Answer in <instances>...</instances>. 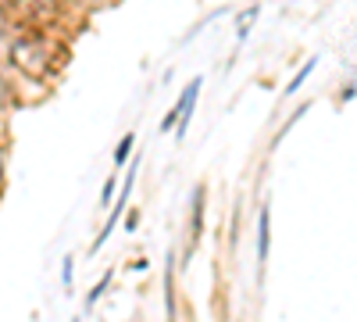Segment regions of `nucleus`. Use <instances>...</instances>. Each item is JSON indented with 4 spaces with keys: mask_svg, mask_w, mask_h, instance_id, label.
<instances>
[{
    "mask_svg": "<svg viewBox=\"0 0 357 322\" xmlns=\"http://www.w3.org/2000/svg\"><path fill=\"white\" fill-rule=\"evenodd\" d=\"M4 104H8V82L0 79V108H4Z\"/></svg>",
    "mask_w": 357,
    "mask_h": 322,
    "instance_id": "nucleus-5",
    "label": "nucleus"
},
{
    "mask_svg": "<svg viewBox=\"0 0 357 322\" xmlns=\"http://www.w3.org/2000/svg\"><path fill=\"white\" fill-rule=\"evenodd\" d=\"M15 4L22 8V11H29V15H50L54 11V0H15Z\"/></svg>",
    "mask_w": 357,
    "mask_h": 322,
    "instance_id": "nucleus-2",
    "label": "nucleus"
},
{
    "mask_svg": "<svg viewBox=\"0 0 357 322\" xmlns=\"http://www.w3.org/2000/svg\"><path fill=\"white\" fill-rule=\"evenodd\" d=\"M11 61L15 68H22L29 79H43L47 75V43L36 36H25L11 47Z\"/></svg>",
    "mask_w": 357,
    "mask_h": 322,
    "instance_id": "nucleus-1",
    "label": "nucleus"
},
{
    "mask_svg": "<svg viewBox=\"0 0 357 322\" xmlns=\"http://www.w3.org/2000/svg\"><path fill=\"white\" fill-rule=\"evenodd\" d=\"M0 36H4V18H0Z\"/></svg>",
    "mask_w": 357,
    "mask_h": 322,
    "instance_id": "nucleus-6",
    "label": "nucleus"
},
{
    "mask_svg": "<svg viewBox=\"0 0 357 322\" xmlns=\"http://www.w3.org/2000/svg\"><path fill=\"white\" fill-rule=\"evenodd\" d=\"M132 151V136H126L122 140V147H118V154H114V161H126V154Z\"/></svg>",
    "mask_w": 357,
    "mask_h": 322,
    "instance_id": "nucleus-4",
    "label": "nucleus"
},
{
    "mask_svg": "<svg viewBox=\"0 0 357 322\" xmlns=\"http://www.w3.org/2000/svg\"><path fill=\"white\" fill-rule=\"evenodd\" d=\"M268 254V215H261V240H257V258L264 261Z\"/></svg>",
    "mask_w": 357,
    "mask_h": 322,
    "instance_id": "nucleus-3",
    "label": "nucleus"
}]
</instances>
